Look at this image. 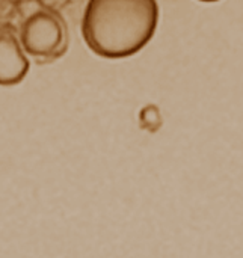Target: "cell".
<instances>
[{"instance_id": "obj_3", "label": "cell", "mask_w": 243, "mask_h": 258, "mask_svg": "<svg viewBox=\"0 0 243 258\" xmlns=\"http://www.w3.org/2000/svg\"><path fill=\"white\" fill-rule=\"evenodd\" d=\"M30 60L20 38L9 26H0V86H14L24 80Z\"/></svg>"}, {"instance_id": "obj_4", "label": "cell", "mask_w": 243, "mask_h": 258, "mask_svg": "<svg viewBox=\"0 0 243 258\" xmlns=\"http://www.w3.org/2000/svg\"><path fill=\"white\" fill-rule=\"evenodd\" d=\"M200 2H204V3H215V2H219V0H200Z\"/></svg>"}, {"instance_id": "obj_2", "label": "cell", "mask_w": 243, "mask_h": 258, "mask_svg": "<svg viewBox=\"0 0 243 258\" xmlns=\"http://www.w3.org/2000/svg\"><path fill=\"white\" fill-rule=\"evenodd\" d=\"M18 38L26 54L47 63L59 59L67 51L68 27L59 12L44 8L23 21Z\"/></svg>"}, {"instance_id": "obj_1", "label": "cell", "mask_w": 243, "mask_h": 258, "mask_svg": "<svg viewBox=\"0 0 243 258\" xmlns=\"http://www.w3.org/2000/svg\"><path fill=\"white\" fill-rule=\"evenodd\" d=\"M159 15L157 0H88L82 35L100 57H130L153 39Z\"/></svg>"}]
</instances>
